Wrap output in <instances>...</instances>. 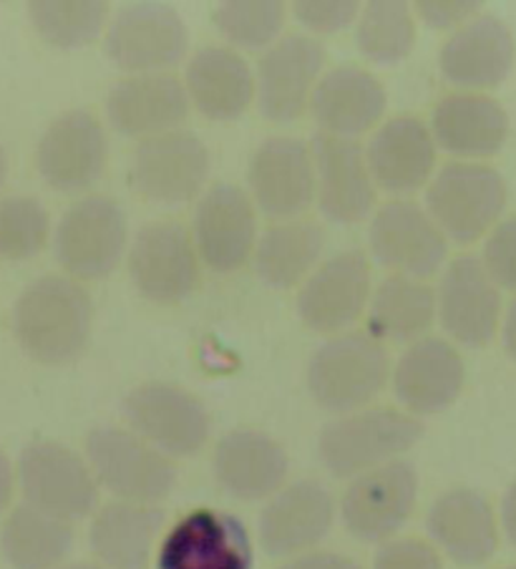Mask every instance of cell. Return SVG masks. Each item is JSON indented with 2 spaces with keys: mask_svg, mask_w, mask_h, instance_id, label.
Wrapping results in <instances>:
<instances>
[{
  "mask_svg": "<svg viewBox=\"0 0 516 569\" xmlns=\"http://www.w3.org/2000/svg\"><path fill=\"white\" fill-rule=\"evenodd\" d=\"M390 378V360L370 333H338L315 350L308 363V391L322 411L356 413L376 401Z\"/></svg>",
  "mask_w": 516,
  "mask_h": 569,
  "instance_id": "3",
  "label": "cell"
},
{
  "mask_svg": "<svg viewBox=\"0 0 516 569\" xmlns=\"http://www.w3.org/2000/svg\"><path fill=\"white\" fill-rule=\"evenodd\" d=\"M51 232L49 210L33 197L0 199V258L31 260L46 248Z\"/></svg>",
  "mask_w": 516,
  "mask_h": 569,
  "instance_id": "39",
  "label": "cell"
},
{
  "mask_svg": "<svg viewBox=\"0 0 516 569\" xmlns=\"http://www.w3.org/2000/svg\"><path fill=\"white\" fill-rule=\"evenodd\" d=\"M366 310L373 338L390 343H416L426 338L436 320V292L424 280L388 274L370 292Z\"/></svg>",
  "mask_w": 516,
  "mask_h": 569,
  "instance_id": "33",
  "label": "cell"
},
{
  "mask_svg": "<svg viewBox=\"0 0 516 569\" xmlns=\"http://www.w3.org/2000/svg\"><path fill=\"white\" fill-rule=\"evenodd\" d=\"M482 264L499 290H516V217L494 227L484 242Z\"/></svg>",
  "mask_w": 516,
  "mask_h": 569,
  "instance_id": "40",
  "label": "cell"
},
{
  "mask_svg": "<svg viewBox=\"0 0 516 569\" xmlns=\"http://www.w3.org/2000/svg\"><path fill=\"white\" fill-rule=\"evenodd\" d=\"M255 549L242 519L195 509L169 529L157 549V569H252Z\"/></svg>",
  "mask_w": 516,
  "mask_h": 569,
  "instance_id": "13",
  "label": "cell"
},
{
  "mask_svg": "<svg viewBox=\"0 0 516 569\" xmlns=\"http://www.w3.org/2000/svg\"><path fill=\"white\" fill-rule=\"evenodd\" d=\"M212 21L235 49L262 51L282 33L285 6L280 0H227L215 8Z\"/></svg>",
  "mask_w": 516,
  "mask_h": 569,
  "instance_id": "38",
  "label": "cell"
},
{
  "mask_svg": "<svg viewBox=\"0 0 516 569\" xmlns=\"http://www.w3.org/2000/svg\"><path fill=\"white\" fill-rule=\"evenodd\" d=\"M93 302L81 282L46 274L28 284L13 306V333L26 356L43 366H66L91 338Z\"/></svg>",
  "mask_w": 516,
  "mask_h": 569,
  "instance_id": "1",
  "label": "cell"
},
{
  "mask_svg": "<svg viewBox=\"0 0 516 569\" xmlns=\"http://www.w3.org/2000/svg\"><path fill=\"white\" fill-rule=\"evenodd\" d=\"M252 204L265 217L290 222L315 199V164L310 147L295 137H270L255 149L247 167Z\"/></svg>",
  "mask_w": 516,
  "mask_h": 569,
  "instance_id": "19",
  "label": "cell"
},
{
  "mask_svg": "<svg viewBox=\"0 0 516 569\" xmlns=\"http://www.w3.org/2000/svg\"><path fill=\"white\" fill-rule=\"evenodd\" d=\"M418 473L398 459L370 469L348 483L340 499V519L350 537L366 545L396 539L416 509Z\"/></svg>",
  "mask_w": 516,
  "mask_h": 569,
  "instance_id": "10",
  "label": "cell"
},
{
  "mask_svg": "<svg viewBox=\"0 0 516 569\" xmlns=\"http://www.w3.org/2000/svg\"><path fill=\"white\" fill-rule=\"evenodd\" d=\"M127 262L139 296L159 306H175L199 288V254L192 234L179 222L161 220L141 227Z\"/></svg>",
  "mask_w": 516,
  "mask_h": 569,
  "instance_id": "12",
  "label": "cell"
},
{
  "mask_svg": "<svg viewBox=\"0 0 516 569\" xmlns=\"http://www.w3.org/2000/svg\"><path fill=\"white\" fill-rule=\"evenodd\" d=\"M466 366L458 350L444 338H420L410 343L394 368V396L406 413L434 416L456 403L464 391Z\"/></svg>",
  "mask_w": 516,
  "mask_h": 569,
  "instance_id": "23",
  "label": "cell"
},
{
  "mask_svg": "<svg viewBox=\"0 0 516 569\" xmlns=\"http://www.w3.org/2000/svg\"><path fill=\"white\" fill-rule=\"evenodd\" d=\"M438 320L458 346H489L502 322V292L479 258L462 254L448 262L436 296Z\"/></svg>",
  "mask_w": 516,
  "mask_h": 569,
  "instance_id": "21",
  "label": "cell"
},
{
  "mask_svg": "<svg viewBox=\"0 0 516 569\" xmlns=\"http://www.w3.org/2000/svg\"><path fill=\"white\" fill-rule=\"evenodd\" d=\"M6 179H8V154L6 149L0 147V187L6 184Z\"/></svg>",
  "mask_w": 516,
  "mask_h": 569,
  "instance_id": "48",
  "label": "cell"
},
{
  "mask_svg": "<svg viewBox=\"0 0 516 569\" xmlns=\"http://www.w3.org/2000/svg\"><path fill=\"white\" fill-rule=\"evenodd\" d=\"M479 8L482 3H474V0H420L416 3V13L436 31H456L476 18Z\"/></svg>",
  "mask_w": 516,
  "mask_h": 569,
  "instance_id": "43",
  "label": "cell"
},
{
  "mask_svg": "<svg viewBox=\"0 0 516 569\" xmlns=\"http://www.w3.org/2000/svg\"><path fill=\"white\" fill-rule=\"evenodd\" d=\"M506 182L496 169L476 161H452L431 177L426 212L446 240L472 244L499 224Z\"/></svg>",
  "mask_w": 516,
  "mask_h": 569,
  "instance_id": "5",
  "label": "cell"
},
{
  "mask_svg": "<svg viewBox=\"0 0 516 569\" xmlns=\"http://www.w3.org/2000/svg\"><path fill=\"white\" fill-rule=\"evenodd\" d=\"M416 21L404 0H370L360 8L356 46L370 63L394 66L414 51Z\"/></svg>",
  "mask_w": 516,
  "mask_h": 569,
  "instance_id": "36",
  "label": "cell"
},
{
  "mask_svg": "<svg viewBox=\"0 0 516 569\" xmlns=\"http://www.w3.org/2000/svg\"><path fill=\"white\" fill-rule=\"evenodd\" d=\"M436 147L458 159H489L499 154L509 137V117L486 93H448L436 103L431 117Z\"/></svg>",
  "mask_w": 516,
  "mask_h": 569,
  "instance_id": "30",
  "label": "cell"
},
{
  "mask_svg": "<svg viewBox=\"0 0 516 569\" xmlns=\"http://www.w3.org/2000/svg\"><path fill=\"white\" fill-rule=\"evenodd\" d=\"M86 463L99 487L117 501L157 507L177 483L175 461L119 426H97L86 436Z\"/></svg>",
  "mask_w": 516,
  "mask_h": 569,
  "instance_id": "4",
  "label": "cell"
},
{
  "mask_svg": "<svg viewBox=\"0 0 516 569\" xmlns=\"http://www.w3.org/2000/svg\"><path fill=\"white\" fill-rule=\"evenodd\" d=\"M499 330H502V346L506 350V356L516 360V300H512V306L506 308V312L502 316Z\"/></svg>",
  "mask_w": 516,
  "mask_h": 569,
  "instance_id": "47",
  "label": "cell"
},
{
  "mask_svg": "<svg viewBox=\"0 0 516 569\" xmlns=\"http://www.w3.org/2000/svg\"><path fill=\"white\" fill-rule=\"evenodd\" d=\"M428 537L462 567H482L499 549V521L482 491L458 487L438 497L426 517Z\"/></svg>",
  "mask_w": 516,
  "mask_h": 569,
  "instance_id": "24",
  "label": "cell"
},
{
  "mask_svg": "<svg viewBox=\"0 0 516 569\" xmlns=\"http://www.w3.org/2000/svg\"><path fill=\"white\" fill-rule=\"evenodd\" d=\"M16 491V469L11 459L6 457V451L0 449V515L11 507Z\"/></svg>",
  "mask_w": 516,
  "mask_h": 569,
  "instance_id": "46",
  "label": "cell"
},
{
  "mask_svg": "<svg viewBox=\"0 0 516 569\" xmlns=\"http://www.w3.org/2000/svg\"><path fill=\"white\" fill-rule=\"evenodd\" d=\"M366 164L376 189L394 197L418 192L431 182L436 169V141L424 121L396 117L376 129L366 149Z\"/></svg>",
  "mask_w": 516,
  "mask_h": 569,
  "instance_id": "26",
  "label": "cell"
},
{
  "mask_svg": "<svg viewBox=\"0 0 516 569\" xmlns=\"http://www.w3.org/2000/svg\"><path fill=\"white\" fill-rule=\"evenodd\" d=\"M373 569H444L436 547L416 537L388 539L373 557Z\"/></svg>",
  "mask_w": 516,
  "mask_h": 569,
  "instance_id": "42",
  "label": "cell"
},
{
  "mask_svg": "<svg viewBox=\"0 0 516 569\" xmlns=\"http://www.w3.org/2000/svg\"><path fill=\"white\" fill-rule=\"evenodd\" d=\"M107 117L121 137L151 139L177 131L189 117V99L177 76H127L107 97Z\"/></svg>",
  "mask_w": 516,
  "mask_h": 569,
  "instance_id": "25",
  "label": "cell"
},
{
  "mask_svg": "<svg viewBox=\"0 0 516 569\" xmlns=\"http://www.w3.org/2000/svg\"><path fill=\"white\" fill-rule=\"evenodd\" d=\"M499 525H502L504 537L509 539V545L516 547V481L509 483V489H506L502 497Z\"/></svg>",
  "mask_w": 516,
  "mask_h": 569,
  "instance_id": "45",
  "label": "cell"
},
{
  "mask_svg": "<svg viewBox=\"0 0 516 569\" xmlns=\"http://www.w3.org/2000/svg\"><path fill=\"white\" fill-rule=\"evenodd\" d=\"M121 411L129 431L169 459L195 457L212 431L205 403L175 383L137 386L123 398Z\"/></svg>",
  "mask_w": 516,
  "mask_h": 569,
  "instance_id": "8",
  "label": "cell"
},
{
  "mask_svg": "<svg viewBox=\"0 0 516 569\" xmlns=\"http://www.w3.org/2000/svg\"><path fill=\"white\" fill-rule=\"evenodd\" d=\"M192 240L199 260L215 272H235L252 258L257 244V214L245 189L217 182L199 197Z\"/></svg>",
  "mask_w": 516,
  "mask_h": 569,
  "instance_id": "20",
  "label": "cell"
},
{
  "mask_svg": "<svg viewBox=\"0 0 516 569\" xmlns=\"http://www.w3.org/2000/svg\"><path fill=\"white\" fill-rule=\"evenodd\" d=\"M28 18L46 43L61 51H76L97 41L109 18L103 0H36L28 3Z\"/></svg>",
  "mask_w": 516,
  "mask_h": 569,
  "instance_id": "37",
  "label": "cell"
},
{
  "mask_svg": "<svg viewBox=\"0 0 516 569\" xmlns=\"http://www.w3.org/2000/svg\"><path fill=\"white\" fill-rule=\"evenodd\" d=\"M277 569H363L356 559L340 552H328V549H312L298 557H290L288 562Z\"/></svg>",
  "mask_w": 516,
  "mask_h": 569,
  "instance_id": "44",
  "label": "cell"
},
{
  "mask_svg": "<svg viewBox=\"0 0 516 569\" xmlns=\"http://www.w3.org/2000/svg\"><path fill=\"white\" fill-rule=\"evenodd\" d=\"M18 487L28 507L61 521L97 511L99 483L79 453L59 441H33L18 457Z\"/></svg>",
  "mask_w": 516,
  "mask_h": 569,
  "instance_id": "7",
  "label": "cell"
},
{
  "mask_svg": "<svg viewBox=\"0 0 516 569\" xmlns=\"http://www.w3.org/2000/svg\"><path fill=\"white\" fill-rule=\"evenodd\" d=\"M131 187L155 204H187L202 197L209 151L192 131L177 129L139 141L131 157Z\"/></svg>",
  "mask_w": 516,
  "mask_h": 569,
  "instance_id": "11",
  "label": "cell"
},
{
  "mask_svg": "<svg viewBox=\"0 0 516 569\" xmlns=\"http://www.w3.org/2000/svg\"><path fill=\"white\" fill-rule=\"evenodd\" d=\"M292 13L308 31L330 36L356 23L360 6L356 0H298L292 6Z\"/></svg>",
  "mask_w": 516,
  "mask_h": 569,
  "instance_id": "41",
  "label": "cell"
},
{
  "mask_svg": "<svg viewBox=\"0 0 516 569\" xmlns=\"http://www.w3.org/2000/svg\"><path fill=\"white\" fill-rule=\"evenodd\" d=\"M368 244L378 264L414 280L431 278L448 254L444 232L424 207L410 199H394L373 214Z\"/></svg>",
  "mask_w": 516,
  "mask_h": 569,
  "instance_id": "17",
  "label": "cell"
},
{
  "mask_svg": "<svg viewBox=\"0 0 516 569\" xmlns=\"http://www.w3.org/2000/svg\"><path fill=\"white\" fill-rule=\"evenodd\" d=\"M212 471L225 495L240 501H260L285 487L290 459L272 436L237 429L217 441Z\"/></svg>",
  "mask_w": 516,
  "mask_h": 569,
  "instance_id": "27",
  "label": "cell"
},
{
  "mask_svg": "<svg viewBox=\"0 0 516 569\" xmlns=\"http://www.w3.org/2000/svg\"><path fill=\"white\" fill-rule=\"evenodd\" d=\"M506 569H516V567H506Z\"/></svg>",
  "mask_w": 516,
  "mask_h": 569,
  "instance_id": "50",
  "label": "cell"
},
{
  "mask_svg": "<svg viewBox=\"0 0 516 569\" xmlns=\"http://www.w3.org/2000/svg\"><path fill=\"white\" fill-rule=\"evenodd\" d=\"M185 91L202 117L232 121L250 109L255 73L237 51L225 46H205L187 63Z\"/></svg>",
  "mask_w": 516,
  "mask_h": 569,
  "instance_id": "31",
  "label": "cell"
},
{
  "mask_svg": "<svg viewBox=\"0 0 516 569\" xmlns=\"http://www.w3.org/2000/svg\"><path fill=\"white\" fill-rule=\"evenodd\" d=\"M129 242V222L117 199L89 194L63 212L53 237L56 262L71 280H103L119 268Z\"/></svg>",
  "mask_w": 516,
  "mask_h": 569,
  "instance_id": "6",
  "label": "cell"
},
{
  "mask_svg": "<svg viewBox=\"0 0 516 569\" xmlns=\"http://www.w3.org/2000/svg\"><path fill=\"white\" fill-rule=\"evenodd\" d=\"M73 547L69 521L28 505L11 509L0 527V555L11 569H59Z\"/></svg>",
  "mask_w": 516,
  "mask_h": 569,
  "instance_id": "35",
  "label": "cell"
},
{
  "mask_svg": "<svg viewBox=\"0 0 516 569\" xmlns=\"http://www.w3.org/2000/svg\"><path fill=\"white\" fill-rule=\"evenodd\" d=\"M516 43L509 26L496 16H476L444 43L438 66L458 89H494L512 73Z\"/></svg>",
  "mask_w": 516,
  "mask_h": 569,
  "instance_id": "28",
  "label": "cell"
},
{
  "mask_svg": "<svg viewBox=\"0 0 516 569\" xmlns=\"http://www.w3.org/2000/svg\"><path fill=\"white\" fill-rule=\"evenodd\" d=\"M336 521V499L315 479L285 483L260 511V547L267 557L290 559L312 552L330 535Z\"/></svg>",
  "mask_w": 516,
  "mask_h": 569,
  "instance_id": "16",
  "label": "cell"
},
{
  "mask_svg": "<svg viewBox=\"0 0 516 569\" xmlns=\"http://www.w3.org/2000/svg\"><path fill=\"white\" fill-rule=\"evenodd\" d=\"M325 234L312 222H277L257 237L255 272L275 290L298 288L318 268Z\"/></svg>",
  "mask_w": 516,
  "mask_h": 569,
  "instance_id": "34",
  "label": "cell"
},
{
  "mask_svg": "<svg viewBox=\"0 0 516 569\" xmlns=\"http://www.w3.org/2000/svg\"><path fill=\"white\" fill-rule=\"evenodd\" d=\"M165 511L131 501H111L91 519L89 547L107 569H149Z\"/></svg>",
  "mask_w": 516,
  "mask_h": 569,
  "instance_id": "32",
  "label": "cell"
},
{
  "mask_svg": "<svg viewBox=\"0 0 516 569\" xmlns=\"http://www.w3.org/2000/svg\"><path fill=\"white\" fill-rule=\"evenodd\" d=\"M109 141L101 121L86 109L61 113L36 147V167L43 182L63 194L86 192L101 179Z\"/></svg>",
  "mask_w": 516,
  "mask_h": 569,
  "instance_id": "14",
  "label": "cell"
},
{
  "mask_svg": "<svg viewBox=\"0 0 516 569\" xmlns=\"http://www.w3.org/2000/svg\"><path fill=\"white\" fill-rule=\"evenodd\" d=\"M373 292L370 262L360 250L333 254L318 264L298 292V316L315 333H340L368 308Z\"/></svg>",
  "mask_w": 516,
  "mask_h": 569,
  "instance_id": "18",
  "label": "cell"
},
{
  "mask_svg": "<svg viewBox=\"0 0 516 569\" xmlns=\"http://www.w3.org/2000/svg\"><path fill=\"white\" fill-rule=\"evenodd\" d=\"M325 66V49L318 38L290 33L277 38L257 63L255 93L260 111L272 124H290L310 107Z\"/></svg>",
  "mask_w": 516,
  "mask_h": 569,
  "instance_id": "15",
  "label": "cell"
},
{
  "mask_svg": "<svg viewBox=\"0 0 516 569\" xmlns=\"http://www.w3.org/2000/svg\"><path fill=\"white\" fill-rule=\"evenodd\" d=\"M386 107L384 83L358 66H338L322 73L310 97L312 119L322 134L350 141L376 127L384 119Z\"/></svg>",
  "mask_w": 516,
  "mask_h": 569,
  "instance_id": "29",
  "label": "cell"
},
{
  "mask_svg": "<svg viewBox=\"0 0 516 569\" xmlns=\"http://www.w3.org/2000/svg\"><path fill=\"white\" fill-rule=\"evenodd\" d=\"M315 164V197L325 220L356 224L373 212L376 184L358 141L318 134L310 144Z\"/></svg>",
  "mask_w": 516,
  "mask_h": 569,
  "instance_id": "22",
  "label": "cell"
},
{
  "mask_svg": "<svg viewBox=\"0 0 516 569\" xmlns=\"http://www.w3.org/2000/svg\"><path fill=\"white\" fill-rule=\"evenodd\" d=\"M59 569H107V567L93 565V562H76V565H63V567H59Z\"/></svg>",
  "mask_w": 516,
  "mask_h": 569,
  "instance_id": "49",
  "label": "cell"
},
{
  "mask_svg": "<svg viewBox=\"0 0 516 569\" xmlns=\"http://www.w3.org/2000/svg\"><path fill=\"white\" fill-rule=\"evenodd\" d=\"M424 426L398 409H363L325 423L318 457L336 479H356L370 469L398 461L414 449Z\"/></svg>",
  "mask_w": 516,
  "mask_h": 569,
  "instance_id": "2",
  "label": "cell"
},
{
  "mask_svg": "<svg viewBox=\"0 0 516 569\" xmlns=\"http://www.w3.org/2000/svg\"><path fill=\"white\" fill-rule=\"evenodd\" d=\"M189 31L177 8L167 3H129L113 18L103 51L131 76L167 73L187 56Z\"/></svg>",
  "mask_w": 516,
  "mask_h": 569,
  "instance_id": "9",
  "label": "cell"
}]
</instances>
